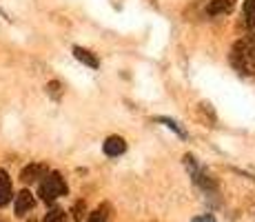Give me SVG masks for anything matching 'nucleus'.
<instances>
[{
    "instance_id": "7ed1b4c3",
    "label": "nucleus",
    "mask_w": 255,
    "mask_h": 222,
    "mask_svg": "<svg viewBox=\"0 0 255 222\" xmlns=\"http://www.w3.org/2000/svg\"><path fill=\"white\" fill-rule=\"evenodd\" d=\"M102 149H105L107 156L118 158L127 151V142H125V138H120V136H109L105 140V145H102Z\"/></svg>"
},
{
    "instance_id": "39448f33",
    "label": "nucleus",
    "mask_w": 255,
    "mask_h": 222,
    "mask_svg": "<svg viewBox=\"0 0 255 222\" xmlns=\"http://www.w3.org/2000/svg\"><path fill=\"white\" fill-rule=\"evenodd\" d=\"M11 200V180H9L7 171L0 169V207H4Z\"/></svg>"
},
{
    "instance_id": "20e7f679",
    "label": "nucleus",
    "mask_w": 255,
    "mask_h": 222,
    "mask_svg": "<svg viewBox=\"0 0 255 222\" xmlns=\"http://www.w3.org/2000/svg\"><path fill=\"white\" fill-rule=\"evenodd\" d=\"M33 205H36L33 196L29 194V191H20V194L16 196V216H24L27 211L33 209Z\"/></svg>"
},
{
    "instance_id": "6e6552de",
    "label": "nucleus",
    "mask_w": 255,
    "mask_h": 222,
    "mask_svg": "<svg viewBox=\"0 0 255 222\" xmlns=\"http://www.w3.org/2000/svg\"><path fill=\"white\" fill-rule=\"evenodd\" d=\"M244 18H247V24L255 27V0H247V4H244Z\"/></svg>"
},
{
    "instance_id": "423d86ee",
    "label": "nucleus",
    "mask_w": 255,
    "mask_h": 222,
    "mask_svg": "<svg viewBox=\"0 0 255 222\" xmlns=\"http://www.w3.org/2000/svg\"><path fill=\"white\" fill-rule=\"evenodd\" d=\"M42 176H45V167L38 165V162H33V165H27L20 171V178H22L24 182H33V180H38V178H42Z\"/></svg>"
},
{
    "instance_id": "9b49d317",
    "label": "nucleus",
    "mask_w": 255,
    "mask_h": 222,
    "mask_svg": "<svg viewBox=\"0 0 255 222\" xmlns=\"http://www.w3.org/2000/svg\"><path fill=\"white\" fill-rule=\"evenodd\" d=\"M191 222H215V218L211 214H207V216H198V218H193Z\"/></svg>"
},
{
    "instance_id": "1a4fd4ad",
    "label": "nucleus",
    "mask_w": 255,
    "mask_h": 222,
    "mask_svg": "<svg viewBox=\"0 0 255 222\" xmlns=\"http://www.w3.org/2000/svg\"><path fill=\"white\" fill-rule=\"evenodd\" d=\"M107 211H109V207H107V205L98 207V209L89 216V222H107V216H109Z\"/></svg>"
},
{
    "instance_id": "9d476101",
    "label": "nucleus",
    "mask_w": 255,
    "mask_h": 222,
    "mask_svg": "<svg viewBox=\"0 0 255 222\" xmlns=\"http://www.w3.org/2000/svg\"><path fill=\"white\" fill-rule=\"evenodd\" d=\"M45 222H65V211L62 209H51L45 216Z\"/></svg>"
},
{
    "instance_id": "0eeeda50",
    "label": "nucleus",
    "mask_w": 255,
    "mask_h": 222,
    "mask_svg": "<svg viewBox=\"0 0 255 222\" xmlns=\"http://www.w3.org/2000/svg\"><path fill=\"white\" fill-rule=\"evenodd\" d=\"M73 56H76L80 62H85V65L93 67V69L98 67V58L93 56L91 51H87V49H82V47H73Z\"/></svg>"
},
{
    "instance_id": "f257e3e1",
    "label": "nucleus",
    "mask_w": 255,
    "mask_h": 222,
    "mask_svg": "<svg viewBox=\"0 0 255 222\" xmlns=\"http://www.w3.org/2000/svg\"><path fill=\"white\" fill-rule=\"evenodd\" d=\"M38 194H40V198L45 202H53L56 198H60V196L67 194V182L65 178H62L60 174H47L42 176V182L40 187H38Z\"/></svg>"
},
{
    "instance_id": "f03ea898",
    "label": "nucleus",
    "mask_w": 255,
    "mask_h": 222,
    "mask_svg": "<svg viewBox=\"0 0 255 222\" xmlns=\"http://www.w3.org/2000/svg\"><path fill=\"white\" fill-rule=\"evenodd\" d=\"M233 60L240 69L255 73V36L244 38L242 42H238V47L233 49Z\"/></svg>"
}]
</instances>
